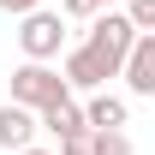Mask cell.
Listing matches in <instances>:
<instances>
[{"mask_svg": "<svg viewBox=\"0 0 155 155\" xmlns=\"http://www.w3.org/2000/svg\"><path fill=\"white\" fill-rule=\"evenodd\" d=\"M90 155H131L125 125H119V131H90Z\"/></svg>", "mask_w": 155, "mask_h": 155, "instance_id": "obj_8", "label": "cell"}, {"mask_svg": "<svg viewBox=\"0 0 155 155\" xmlns=\"http://www.w3.org/2000/svg\"><path fill=\"white\" fill-rule=\"evenodd\" d=\"M125 18L131 30H155V0H125Z\"/></svg>", "mask_w": 155, "mask_h": 155, "instance_id": "obj_9", "label": "cell"}, {"mask_svg": "<svg viewBox=\"0 0 155 155\" xmlns=\"http://www.w3.org/2000/svg\"><path fill=\"white\" fill-rule=\"evenodd\" d=\"M84 125H90V131H119V125H131V101H125V96H107V90H90Z\"/></svg>", "mask_w": 155, "mask_h": 155, "instance_id": "obj_5", "label": "cell"}, {"mask_svg": "<svg viewBox=\"0 0 155 155\" xmlns=\"http://www.w3.org/2000/svg\"><path fill=\"white\" fill-rule=\"evenodd\" d=\"M24 143H36V114L6 101L0 107V149H24Z\"/></svg>", "mask_w": 155, "mask_h": 155, "instance_id": "obj_6", "label": "cell"}, {"mask_svg": "<svg viewBox=\"0 0 155 155\" xmlns=\"http://www.w3.org/2000/svg\"><path fill=\"white\" fill-rule=\"evenodd\" d=\"M18 48L24 60H60V48H66V18L60 12H48V6H30V12H18Z\"/></svg>", "mask_w": 155, "mask_h": 155, "instance_id": "obj_1", "label": "cell"}, {"mask_svg": "<svg viewBox=\"0 0 155 155\" xmlns=\"http://www.w3.org/2000/svg\"><path fill=\"white\" fill-rule=\"evenodd\" d=\"M119 78L131 96H155V30H137L125 60H119Z\"/></svg>", "mask_w": 155, "mask_h": 155, "instance_id": "obj_3", "label": "cell"}, {"mask_svg": "<svg viewBox=\"0 0 155 155\" xmlns=\"http://www.w3.org/2000/svg\"><path fill=\"white\" fill-rule=\"evenodd\" d=\"M30 6H42V0H0V12H30Z\"/></svg>", "mask_w": 155, "mask_h": 155, "instance_id": "obj_10", "label": "cell"}, {"mask_svg": "<svg viewBox=\"0 0 155 155\" xmlns=\"http://www.w3.org/2000/svg\"><path fill=\"white\" fill-rule=\"evenodd\" d=\"M84 125V107H78L72 96H54L48 107H36V131H54V137H66V131H78Z\"/></svg>", "mask_w": 155, "mask_h": 155, "instance_id": "obj_7", "label": "cell"}, {"mask_svg": "<svg viewBox=\"0 0 155 155\" xmlns=\"http://www.w3.org/2000/svg\"><path fill=\"white\" fill-rule=\"evenodd\" d=\"M96 6H114V0H96Z\"/></svg>", "mask_w": 155, "mask_h": 155, "instance_id": "obj_12", "label": "cell"}, {"mask_svg": "<svg viewBox=\"0 0 155 155\" xmlns=\"http://www.w3.org/2000/svg\"><path fill=\"white\" fill-rule=\"evenodd\" d=\"M12 155H54V149H36V143H24V149H12Z\"/></svg>", "mask_w": 155, "mask_h": 155, "instance_id": "obj_11", "label": "cell"}, {"mask_svg": "<svg viewBox=\"0 0 155 155\" xmlns=\"http://www.w3.org/2000/svg\"><path fill=\"white\" fill-rule=\"evenodd\" d=\"M60 54H66V66H60L66 90H101L107 78H119L114 66H107V60H101L96 48H84V42H78V48H60Z\"/></svg>", "mask_w": 155, "mask_h": 155, "instance_id": "obj_4", "label": "cell"}, {"mask_svg": "<svg viewBox=\"0 0 155 155\" xmlns=\"http://www.w3.org/2000/svg\"><path fill=\"white\" fill-rule=\"evenodd\" d=\"M54 96H72V90H66V78H60L48 60H24L18 72H12V101H18V107L36 114V107H48Z\"/></svg>", "mask_w": 155, "mask_h": 155, "instance_id": "obj_2", "label": "cell"}]
</instances>
